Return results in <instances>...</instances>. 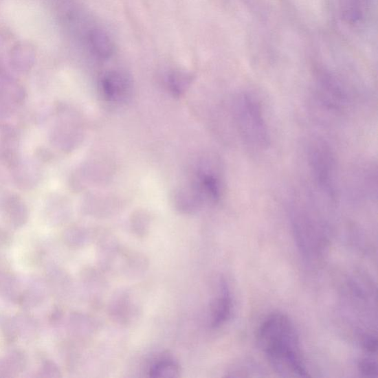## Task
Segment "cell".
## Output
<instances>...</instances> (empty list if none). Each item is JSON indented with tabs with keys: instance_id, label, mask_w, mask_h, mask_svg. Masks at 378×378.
<instances>
[{
	"instance_id": "3",
	"label": "cell",
	"mask_w": 378,
	"mask_h": 378,
	"mask_svg": "<svg viewBox=\"0 0 378 378\" xmlns=\"http://www.w3.org/2000/svg\"><path fill=\"white\" fill-rule=\"evenodd\" d=\"M308 166L316 186L326 196L336 195V162L331 146L323 139L315 138L307 146Z\"/></svg>"
},
{
	"instance_id": "15",
	"label": "cell",
	"mask_w": 378,
	"mask_h": 378,
	"mask_svg": "<svg viewBox=\"0 0 378 378\" xmlns=\"http://www.w3.org/2000/svg\"><path fill=\"white\" fill-rule=\"evenodd\" d=\"M0 329L8 344L15 342L21 336L16 318L0 314Z\"/></svg>"
},
{
	"instance_id": "6",
	"label": "cell",
	"mask_w": 378,
	"mask_h": 378,
	"mask_svg": "<svg viewBox=\"0 0 378 378\" xmlns=\"http://www.w3.org/2000/svg\"><path fill=\"white\" fill-rule=\"evenodd\" d=\"M131 80L122 72L112 71L106 74L102 80L104 97L109 102L122 100L131 89Z\"/></svg>"
},
{
	"instance_id": "22",
	"label": "cell",
	"mask_w": 378,
	"mask_h": 378,
	"mask_svg": "<svg viewBox=\"0 0 378 378\" xmlns=\"http://www.w3.org/2000/svg\"><path fill=\"white\" fill-rule=\"evenodd\" d=\"M63 317V311L60 308L55 307L54 311L49 315V321L52 324H55L61 320Z\"/></svg>"
},
{
	"instance_id": "2",
	"label": "cell",
	"mask_w": 378,
	"mask_h": 378,
	"mask_svg": "<svg viewBox=\"0 0 378 378\" xmlns=\"http://www.w3.org/2000/svg\"><path fill=\"white\" fill-rule=\"evenodd\" d=\"M233 111L237 131L244 143L254 151H265L271 144V135L258 99L250 93H241L235 98Z\"/></svg>"
},
{
	"instance_id": "13",
	"label": "cell",
	"mask_w": 378,
	"mask_h": 378,
	"mask_svg": "<svg viewBox=\"0 0 378 378\" xmlns=\"http://www.w3.org/2000/svg\"><path fill=\"white\" fill-rule=\"evenodd\" d=\"M180 367L173 361L164 360L155 364L151 370V377L175 378L180 377Z\"/></svg>"
},
{
	"instance_id": "12",
	"label": "cell",
	"mask_w": 378,
	"mask_h": 378,
	"mask_svg": "<svg viewBox=\"0 0 378 378\" xmlns=\"http://www.w3.org/2000/svg\"><path fill=\"white\" fill-rule=\"evenodd\" d=\"M34 53L32 49L27 45H18L15 48L12 62L16 69L19 71L25 72L29 71L33 65Z\"/></svg>"
},
{
	"instance_id": "1",
	"label": "cell",
	"mask_w": 378,
	"mask_h": 378,
	"mask_svg": "<svg viewBox=\"0 0 378 378\" xmlns=\"http://www.w3.org/2000/svg\"><path fill=\"white\" fill-rule=\"evenodd\" d=\"M257 342L274 369L285 377H307L298 335L289 318L268 316L260 325Z\"/></svg>"
},
{
	"instance_id": "7",
	"label": "cell",
	"mask_w": 378,
	"mask_h": 378,
	"mask_svg": "<svg viewBox=\"0 0 378 378\" xmlns=\"http://www.w3.org/2000/svg\"><path fill=\"white\" fill-rule=\"evenodd\" d=\"M197 181L196 186L201 198L204 197L213 202L220 200L223 186L221 179L217 173L212 169L205 168L197 174Z\"/></svg>"
},
{
	"instance_id": "9",
	"label": "cell",
	"mask_w": 378,
	"mask_h": 378,
	"mask_svg": "<svg viewBox=\"0 0 378 378\" xmlns=\"http://www.w3.org/2000/svg\"><path fill=\"white\" fill-rule=\"evenodd\" d=\"M89 44L93 54L99 58L107 59L115 54V43L103 30H93L89 34Z\"/></svg>"
},
{
	"instance_id": "20",
	"label": "cell",
	"mask_w": 378,
	"mask_h": 378,
	"mask_svg": "<svg viewBox=\"0 0 378 378\" xmlns=\"http://www.w3.org/2000/svg\"><path fill=\"white\" fill-rule=\"evenodd\" d=\"M12 236L4 228L0 227V247H8L12 243Z\"/></svg>"
},
{
	"instance_id": "16",
	"label": "cell",
	"mask_w": 378,
	"mask_h": 378,
	"mask_svg": "<svg viewBox=\"0 0 378 378\" xmlns=\"http://www.w3.org/2000/svg\"><path fill=\"white\" fill-rule=\"evenodd\" d=\"M191 81L192 76L184 71H175L168 77L169 86L177 93L184 91Z\"/></svg>"
},
{
	"instance_id": "8",
	"label": "cell",
	"mask_w": 378,
	"mask_h": 378,
	"mask_svg": "<svg viewBox=\"0 0 378 378\" xmlns=\"http://www.w3.org/2000/svg\"><path fill=\"white\" fill-rule=\"evenodd\" d=\"M23 291L17 278L5 258L0 256V296L5 300L19 303Z\"/></svg>"
},
{
	"instance_id": "14",
	"label": "cell",
	"mask_w": 378,
	"mask_h": 378,
	"mask_svg": "<svg viewBox=\"0 0 378 378\" xmlns=\"http://www.w3.org/2000/svg\"><path fill=\"white\" fill-rule=\"evenodd\" d=\"M45 294L42 288L38 286H32L23 291L21 300L18 304L22 305L27 309L33 308L41 304L44 300Z\"/></svg>"
},
{
	"instance_id": "4",
	"label": "cell",
	"mask_w": 378,
	"mask_h": 378,
	"mask_svg": "<svg viewBox=\"0 0 378 378\" xmlns=\"http://www.w3.org/2000/svg\"><path fill=\"white\" fill-rule=\"evenodd\" d=\"M316 97L326 111L333 113L343 111L349 104V96L343 86L334 77L325 73L318 77Z\"/></svg>"
},
{
	"instance_id": "21",
	"label": "cell",
	"mask_w": 378,
	"mask_h": 378,
	"mask_svg": "<svg viewBox=\"0 0 378 378\" xmlns=\"http://www.w3.org/2000/svg\"><path fill=\"white\" fill-rule=\"evenodd\" d=\"M364 344L365 349L368 352L370 353H376L377 347L376 337H374L373 336H368L365 338Z\"/></svg>"
},
{
	"instance_id": "11",
	"label": "cell",
	"mask_w": 378,
	"mask_h": 378,
	"mask_svg": "<svg viewBox=\"0 0 378 378\" xmlns=\"http://www.w3.org/2000/svg\"><path fill=\"white\" fill-rule=\"evenodd\" d=\"M232 311V300L230 292L223 287L222 294L214 302L212 308V324L218 327L223 324L230 318Z\"/></svg>"
},
{
	"instance_id": "19",
	"label": "cell",
	"mask_w": 378,
	"mask_h": 378,
	"mask_svg": "<svg viewBox=\"0 0 378 378\" xmlns=\"http://www.w3.org/2000/svg\"><path fill=\"white\" fill-rule=\"evenodd\" d=\"M360 372L366 376L376 377L377 367L375 362L371 359H364L359 364Z\"/></svg>"
},
{
	"instance_id": "10",
	"label": "cell",
	"mask_w": 378,
	"mask_h": 378,
	"mask_svg": "<svg viewBox=\"0 0 378 378\" xmlns=\"http://www.w3.org/2000/svg\"><path fill=\"white\" fill-rule=\"evenodd\" d=\"M27 366V357L21 351H14L0 359V377H12L22 373Z\"/></svg>"
},
{
	"instance_id": "5",
	"label": "cell",
	"mask_w": 378,
	"mask_h": 378,
	"mask_svg": "<svg viewBox=\"0 0 378 378\" xmlns=\"http://www.w3.org/2000/svg\"><path fill=\"white\" fill-rule=\"evenodd\" d=\"M0 215L13 230H19L28 221V208L22 197L13 192L0 195Z\"/></svg>"
},
{
	"instance_id": "17",
	"label": "cell",
	"mask_w": 378,
	"mask_h": 378,
	"mask_svg": "<svg viewBox=\"0 0 378 378\" xmlns=\"http://www.w3.org/2000/svg\"><path fill=\"white\" fill-rule=\"evenodd\" d=\"M64 241L69 247H80L84 243V235L76 228H69L64 234Z\"/></svg>"
},
{
	"instance_id": "18",
	"label": "cell",
	"mask_w": 378,
	"mask_h": 378,
	"mask_svg": "<svg viewBox=\"0 0 378 378\" xmlns=\"http://www.w3.org/2000/svg\"><path fill=\"white\" fill-rule=\"evenodd\" d=\"M38 376L42 377H60L61 371L55 362L45 360L39 370Z\"/></svg>"
}]
</instances>
